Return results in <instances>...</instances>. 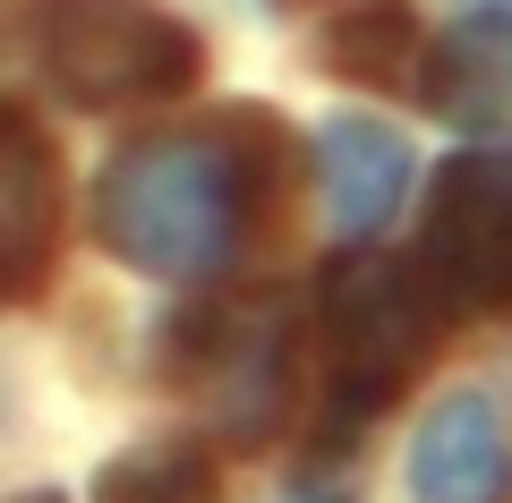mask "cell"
I'll use <instances>...</instances> for the list:
<instances>
[{
    "label": "cell",
    "instance_id": "6da1fadb",
    "mask_svg": "<svg viewBox=\"0 0 512 503\" xmlns=\"http://www.w3.org/2000/svg\"><path fill=\"white\" fill-rule=\"evenodd\" d=\"M256 214V162L214 128H163L111 154L94 222L111 256L154 282H214Z\"/></svg>",
    "mask_w": 512,
    "mask_h": 503
},
{
    "label": "cell",
    "instance_id": "7a4b0ae2",
    "mask_svg": "<svg viewBox=\"0 0 512 503\" xmlns=\"http://www.w3.org/2000/svg\"><path fill=\"white\" fill-rule=\"evenodd\" d=\"M26 52L43 86L77 111L171 103L205 69L197 35L154 0H26Z\"/></svg>",
    "mask_w": 512,
    "mask_h": 503
},
{
    "label": "cell",
    "instance_id": "3957f363",
    "mask_svg": "<svg viewBox=\"0 0 512 503\" xmlns=\"http://www.w3.org/2000/svg\"><path fill=\"white\" fill-rule=\"evenodd\" d=\"M436 290L427 273L393 265L376 248H350L325 265V367H333V401L350 418L384 410L410 384V367L436 342Z\"/></svg>",
    "mask_w": 512,
    "mask_h": 503
},
{
    "label": "cell",
    "instance_id": "277c9868",
    "mask_svg": "<svg viewBox=\"0 0 512 503\" xmlns=\"http://www.w3.org/2000/svg\"><path fill=\"white\" fill-rule=\"evenodd\" d=\"M419 273L453 316H512V154H453L427 180Z\"/></svg>",
    "mask_w": 512,
    "mask_h": 503
},
{
    "label": "cell",
    "instance_id": "5b68a950",
    "mask_svg": "<svg viewBox=\"0 0 512 503\" xmlns=\"http://www.w3.org/2000/svg\"><path fill=\"white\" fill-rule=\"evenodd\" d=\"M282 350H291V333H282V316H265V307L205 324L197 367H188V376H197L205 418H214L231 444H265V435H274V410H282Z\"/></svg>",
    "mask_w": 512,
    "mask_h": 503
},
{
    "label": "cell",
    "instance_id": "8992f818",
    "mask_svg": "<svg viewBox=\"0 0 512 503\" xmlns=\"http://www.w3.org/2000/svg\"><path fill=\"white\" fill-rule=\"evenodd\" d=\"M504 486H512L504 410L487 393H444L419 418V444H410V495L419 503H504Z\"/></svg>",
    "mask_w": 512,
    "mask_h": 503
},
{
    "label": "cell",
    "instance_id": "52a82bcc",
    "mask_svg": "<svg viewBox=\"0 0 512 503\" xmlns=\"http://www.w3.org/2000/svg\"><path fill=\"white\" fill-rule=\"evenodd\" d=\"M316 162H325V205H333V222H342L350 239L384 231V214H393L402 188H410V145L384 120H367V111H333V120L316 128Z\"/></svg>",
    "mask_w": 512,
    "mask_h": 503
},
{
    "label": "cell",
    "instance_id": "ba28073f",
    "mask_svg": "<svg viewBox=\"0 0 512 503\" xmlns=\"http://www.w3.org/2000/svg\"><path fill=\"white\" fill-rule=\"evenodd\" d=\"M43 248H52V145H43L35 111L9 103L0 111V282L35 290Z\"/></svg>",
    "mask_w": 512,
    "mask_h": 503
},
{
    "label": "cell",
    "instance_id": "9c48e42d",
    "mask_svg": "<svg viewBox=\"0 0 512 503\" xmlns=\"http://www.w3.org/2000/svg\"><path fill=\"white\" fill-rule=\"evenodd\" d=\"M504 77H512V18H470L444 52H427L419 86L444 120H495L504 111Z\"/></svg>",
    "mask_w": 512,
    "mask_h": 503
},
{
    "label": "cell",
    "instance_id": "30bf717a",
    "mask_svg": "<svg viewBox=\"0 0 512 503\" xmlns=\"http://www.w3.org/2000/svg\"><path fill=\"white\" fill-rule=\"evenodd\" d=\"M94 503H214V452L188 435L128 444L120 461L94 469Z\"/></svg>",
    "mask_w": 512,
    "mask_h": 503
},
{
    "label": "cell",
    "instance_id": "8fae6325",
    "mask_svg": "<svg viewBox=\"0 0 512 503\" xmlns=\"http://www.w3.org/2000/svg\"><path fill=\"white\" fill-rule=\"evenodd\" d=\"M410 60H419V26L410 9H350L325 43V69L350 77V86H402Z\"/></svg>",
    "mask_w": 512,
    "mask_h": 503
},
{
    "label": "cell",
    "instance_id": "7c38bea8",
    "mask_svg": "<svg viewBox=\"0 0 512 503\" xmlns=\"http://www.w3.org/2000/svg\"><path fill=\"white\" fill-rule=\"evenodd\" d=\"M282 503H359V495H350V486H325V478H299Z\"/></svg>",
    "mask_w": 512,
    "mask_h": 503
},
{
    "label": "cell",
    "instance_id": "4fadbf2b",
    "mask_svg": "<svg viewBox=\"0 0 512 503\" xmlns=\"http://www.w3.org/2000/svg\"><path fill=\"white\" fill-rule=\"evenodd\" d=\"M461 18H512V0H461Z\"/></svg>",
    "mask_w": 512,
    "mask_h": 503
},
{
    "label": "cell",
    "instance_id": "5bb4252c",
    "mask_svg": "<svg viewBox=\"0 0 512 503\" xmlns=\"http://www.w3.org/2000/svg\"><path fill=\"white\" fill-rule=\"evenodd\" d=\"M26 503H52V495H26Z\"/></svg>",
    "mask_w": 512,
    "mask_h": 503
}]
</instances>
